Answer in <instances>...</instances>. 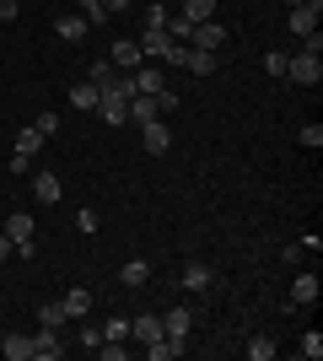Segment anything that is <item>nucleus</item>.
<instances>
[{
  "mask_svg": "<svg viewBox=\"0 0 323 361\" xmlns=\"http://www.w3.org/2000/svg\"><path fill=\"white\" fill-rule=\"evenodd\" d=\"M286 81H296V87H318V81H323V60L308 54V49L291 54V60H286Z\"/></svg>",
  "mask_w": 323,
  "mask_h": 361,
  "instance_id": "f257e3e1",
  "label": "nucleus"
},
{
  "mask_svg": "<svg viewBox=\"0 0 323 361\" xmlns=\"http://www.w3.org/2000/svg\"><path fill=\"white\" fill-rule=\"evenodd\" d=\"M323 22V0H308V6H291V38H312Z\"/></svg>",
  "mask_w": 323,
  "mask_h": 361,
  "instance_id": "f03ea898",
  "label": "nucleus"
},
{
  "mask_svg": "<svg viewBox=\"0 0 323 361\" xmlns=\"http://www.w3.org/2000/svg\"><path fill=\"white\" fill-rule=\"evenodd\" d=\"M167 146H172V130H167V119L140 124V151H146V157H162Z\"/></svg>",
  "mask_w": 323,
  "mask_h": 361,
  "instance_id": "7ed1b4c3",
  "label": "nucleus"
},
{
  "mask_svg": "<svg viewBox=\"0 0 323 361\" xmlns=\"http://www.w3.org/2000/svg\"><path fill=\"white\" fill-rule=\"evenodd\" d=\"M221 44H227V27H221L215 16H210V22H194V32H189V49H210V54H215Z\"/></svg>",
  "mask_w": 323,
  "mask_h": 361,
  "instance_id": "20e7f679",
  "label": "nucleus"
},
{
  "mask_svg": "<svg viewBox=\"0 0 323 361\" xmlns=\"http://www.w3.org/2000/svg\"><path fill=\"white\" fill-rule=\"evenodd\" d=\"M87 32H92V22H87L81 11H70V16H54V38H60V44H81Z\"/></svg>",
  "mask_w": 323,
  "mask_h": 361,
  "instance_id": "39448f33",
  "label": "nucleus"
},
{
  "mask_svg": "<svg viewBox=\"0 0 323 361\" xmlns=\"http://www.w3.org/2000/svg\"><path fill=\"white\" fill-rule=\"evenodd\" d=\"M65 345H60V329H44L38 324V334H32V361H60Z\"/></svg>",
  "mask_w": 323,
  "mask_h": 361,
  "instance_id": "423d86ee",
  "label": "nucleus"
},
{
  "mask_svg": "<svg viewBox=\"0 0 323 361\" xmlns=\"http://www.w3.org/2000/svg\"><path fill=\"white\" fill-rule=\"evenodd\" d=\"M0 226H6L11 248H16V243H38V226H32V216H22V211H11V216H6Z\"/></svg>",
  "mask_w": 323,
  "mask_h": 361,
  "instance_id": "0eeeda50",
  "label": "nucleus"
},
{
  "mask_svg": "<svg viewBox=\"0 0 323 361\" xmlns=\"http://www.w3.org/2000/svg\"><path fill=\"white\" fill-rule=\"evenodd\" d=\"M32 200H38V205H60V200H65V183L54 178V173H38V178H32Z\"/></svg>",
  "mask_w": 323,
  "mask_h": 361,
  "instance_id": "6e6552de",
  "label": "nucleus"
},
{
  "mask_svg": "<svg viewBox=\"0 0 323 361\" xmlns=\"http://www.w3.org/2000/svg\"><path fill=\"white\" fill-rule=\"evenodd\" d=\"M189 329H194V313H189L184 302H178V307H167V318H162V334H172V340H189Z\"/></svg>",
  "mask_w": 323,
  "mask_h": 361,
  "instance_id": "1a4fd4ad",
  "label": "nucleus"
},
{
  "mask_svg": "<svg viewBox=\"0 0 323 361\" xmlns=\"http://www.w3.org/2000/svg\"><path fill=\"white\" fill-rule=\"evenodd\" d=\"M108 60H113V71H140V38H119Z\"/></svg>",
  "mask_w": 323,
  "mask_h": 361,
  "instance_id": "9d476101",
  "label": "nucleus"
},
{
  "mask_svg": "<svg viewBox=\"0 0 323 361\" xmlns=\"http://www.w3.org/2000/svg\"><path fill=\"white\" fill-rule=\"evenodd\" d=\"M210 264L205 259H184V291H210Z\"/></svg>",
  "mask_w": 323,
  "mask_h": 361,
  "instance_id": "9b49d317",
  "label": "nucleus"
},
{
  "mask_svg": "<svg viewBox=\"0 0 323 361\" xmlns=\"http://www.w3.org/2000/svg\"><path fill=\"white\" fill-rule=\"evenodd\" d=\"M129 340H135V345H151V340H162V318H151V313L129 318Z\"/></svg>",
  "mask_w": 323,
  "mask_h": 361,
  "instance_id": "f8f14e48",
  "label": "nucleus"
},
{
  "mask_svg": "<svg viewBox=\"0 0 323 361\" xmlns=\"http://www.w3.org/2000/svg\"><path fill=\"white\" fill-rule=\"evenodd\" d=\"M318 302V275H296L291 281V302L286 307H312Z\"/></svg>",
  "mask_w": 323,
  "mask_h": 361,
  "instance_id": "ddd939ff",
  "label": "nucleus"
},
{
  "mask_svg": "<svg viewBox=\"0 0 323 361\" xmlns=\"http://www.w3.org/2000/svg\"><path fill=\"white\" fill-rule=\"evenodd\" d=\"M60 302H65V318H87V313H92V302H97V297H92L87 286H70Z\"/></svg>",
  "mask_w": 323,
  "mask_h": 361,
  "instance_id": "4468645a",
  "label": "nucleus"
},
{
  "mask_svg": "<svg viewBox=\"0 0 323 361\" xmlns=\"http://www.w3.org/2000/svg\"><path fill=\"white\" fill-rule=\"evenodd\" d=\"M0 356L6 361H32V334H6V340H0Z\"/></svg>",
  "mask_w": 323,
  "mask_h": 361,
  "instance_id": "2eb2a0df",
  "label": "nucleus"
},
{
  "mask_svg": "<svg viewBox=\"0 0 323 361\" xmlns=\"http://www.w3.org/2000/svg\"><path fill=\"white\" fill-rule=\"evenodd\" d=\"M167 49H172L167 27H146V32H140V54H156V60H162V54H167Z\"/></svg>",
  "mask_w": 323,
  "mask_h": 361,
  "instance_id": "dca6fc26",
  "label": "nucleus"
},
{
  "mask_svg": "<svg viewBox=\"0 0 323 361\" xmlns=\"http://www.w3.org/2000/svg\"><path fill=\"white\" fill-rule=\"evenodd\" d=\"M119 281H124V286H146V281H151V259H124Z\"/></svg>",
  "mask_w": 323,
  "mask_h": 361,
  "instance_id": "f3484780",
  "label": "nucleus"
},
{
  "mask_svg": "<svg viewBox=\"0 0 323 361\" xmlns=\"http://www.w3.org/2000/svg\"><path fill=\"white\" fill-rule=\"evenodd\" d=\"M97 97H103V87H92V81H81V87H70V108H81V114H92Z\"/></svg>",
  "mask_w": 323,
  "mask_h": 361,
  "instance_id": "a211bd4d",
  "label": "nucleus"
},
{
  "mask_svg": "<svg viewBox=\"0 0 323 361\" xmlns=\"http://www.w3.org/2000/svg\"><path fill=\"white\" fill-rule=\"evenodd\" d=\"M38 146H44V135H38L32 124H27V130H16V135H11V151H16V157H38Z\"/></svg>",
  "mask_w": 323,
  "mask_h": 361,
  "instance_id": "6ab92c4d",
  "label": "nucleus"
},
{
  "mask_svg": "<svg viewBox=\"0 0 323 361\" xmlns=\"http://www.w3.org/2000/svg\"><path fill=\"white\" fill-rule=\"evenodd\" d=\"M146 356H151V361H172V356H184V340L162 334V340H151V345H146Z\"/></svg>",
  "mask_w": 323,
  "mask_h": 361,
  "instance_id": "aec40b11",
  "label": "nucleus"
},
{
  "mask_svg": "<svg viewBox=\"0 0 323 361\" xmlns=\"http://www.w3.org/2000/svg\"><path fill=\"white\" fill-rule=\"evenodd\" d=\"M189 22V27H194V22H210L215 16V0H184V11H178Z\"/></svg>",
  "mask_w": 323,
  "mask_h": 361,
  "instance_id": "412c9836",
  "label": "nucleus"
},
{
  "mask_svg": "<svg viewBox=\"0 0 323 361\" xmlns=\"http://www.w3.org/2000/svg\"><path fill=\"white\" fill-rule=\"evenodd\" d=\"M129 81H135V92H162V87H167V81H162V71H156V65H140V71L129 75Z\"/></svg>",
  "mask_w": 323,
  "mask_h": 361,
  "instance_id": "4be33fe9",
  "label": "nucleus"
},
{
  "mask_svg": "<svg viewBox=\"0 0 323 361\" xmlns=\"http://www.w3.org/2000/svg\"><path fill=\"white\" fill-rule=\"evenodd\" d=\"M184 71L210 75V71H215V54H210V49H189V54H184Z\"/></svg>",
  "mask_w": 323,
  "mask_h": 361,
  "instance_id": "5701e85b",
  "label": "nucleus"
},
{
  "mask_svg": "<svg viewBox=\"0 0 323 361\" xmlns=\"http://www.w3.org/2000/svg\"><path fill=\"white\" fill-rule=\"evenodd\" d=\"M38 324H44V329H60L65 324V302H44V307H38Z\"/></svg>",
  "mask_w": 323,
  "mask_h": 361,
  "instance_id": "b1692460",
  "label": "nucleus"
},
{
  "mask_svg": "<svg viewBox=\"0 0 323 361\" xmlns=\"http://www.w3.org/2000/svg\"><path fill=\"white\" fill-rule=\"evenodd\" d=\"M87 81H92V87H113V81H119V71H113V60H97Z\"/></svg>",
  "mask_w": 323,
  "mask_h": 361,
  "instance_id": "393cba45",
  "label": "nucleus"
},
{
  "mask_svg": "<svg viewBox=\"0 0 323 361\" xmlns=\"http://www.w3.org/2000/svg\"><path fill=\"white\" fill-rule=\"evenodd\" d=\"M248 356H253V361H270V356H275V340H270V334H253V340H248Z\"/></svg>",
  "mask_w": 323,
  "mask_h": 361,
  "instance_id": "a878e982",
  "label": "nucleus"
},
{
  "mask_svg": "<svg viewBox=\"0 0 323 361\" xmlns=\"http://www.w3.org/2000/svg\"><path fill=\"white\" fill-rule=\"evenodd\" d=\"M286 60H291V54H280V49H270V54H264V71L275 75V81H286Z\"/></svg>",
  "mask_w": 323,
  "mask_h": 361,
  "instance_id": "bb28decb",
  "label": "nucleus"
},
{
  "mask_svg": "<svg viewBox=\"0 0 323 361\" xmlns=\"http://www.w3.org/2000/svg\"><path fill=\"white\" fill-rule=\"evenodd\" d=\"M76 6H81V16H87V22H97V27L108 22V6H103V0H76Z\"/></svg>",
  "mask_w": 323,
  "mask_h": 361,
  "instance_id": "cd10ccee",
  "label": "nucleus"
},
{
  "mask_svg": "<svg viewBox=\"0 0 323 361\" xmlns=\"http://www.w3.org/2000/svg\"><path fill=\"white\" fill-rule=\"evenodd\" d=\"M296 140H302L308 151H318V146H323V124H302V130H296Z\"/></svg>",
  "mask_w": 323,
  "mask_h": 361,
  "instance_id": "c85d7f7f",
  "label": "nucleus"
},
{
  "mask_svg": "<svg viewBox=\"0 0 323 361\" xmlns=\"http://www.w3.org/2000/svg\"><path fill=\"white\" fill-rule=\"evenodd\" d=\"M296 350H302L308 361H318V356H323V334H318V329H312V334H302V345H296Z\"/></svg>",
  "mask_w": 323,
  "mask_h": 361,
  "instance_id": "c756f323",
  "label": "nucleus"
},
{
  "mask_svg": "<svg viewBox=\"0 0 323 361\" xmlns=\"http://www.w3.org/2000/svg\"><path fill=\"white\" fill-rule=\"evenodd\" d=\"M97 356H103V361H124V356H129V345H124V340H103Z\"/></svg>",
  "mask_w": 323,
  "mask_h": 361,
  "instance_id": "7c9ffc66",
  "label": "nucleus"
},
{
  "mask_svg": "<svg viewBox=\"0 0 323 361\" xmlns=\"http://www.w3.org/2000/svg\"><path fill=\"white\" fill-rule=\"evenodd\" d=\"M32 130H38L44 140H54V135H60V119H54V114H38V119H32Z\"/></svg>",
  "mask_w": 323,
  "mask_h": 361,
  "instance_id": "2f4dec72",
  "label": "nucleus"
},
{
  "mask_svg": "<svg viewBox=\"0 0 323 361\" xmlns=\"http://www.w3.org/2000/svg\"><path fill=\"white\" fill-rule=\"evenodd\" d=\"M103 340H129V318H108V324H103Z\"/></svg>",
  "mask_w": 323,
  "mask_h": 361,
  "instance_id": "473e14b6",
  "label": "nucleus"
},
{
  "mask_svg": "<svg viewBox=\"0 0 323 361\" xmlns=\"http://www.w3.org/2000/svg\"><path fill=\"white\" fill-rule=\"evenodd\" d=\"M76 232H97V211H76Z\"/></svg>",
  "mask_w": 323,
  "mask_h": 361,
  "instance_id": "72a5a7b5",
  "label": "nucleus"
},
{
  "mask_svg": "<svg viewBox=\"0 0 323 361\" xmlns=\"http://www.w3.org/2000/svg\"><path fill=\"white\" fill-rule=\"evenodd\" d=\"M146 27H167V11H162V6H146Z\"/></svg>",
  "mask_w": 323,
  "mask_h": 361,
  "instance_id": "f704fd0d",
  "label": "nucleus"
},
{
  "mask_svg": "<svg viewBox=\"0 0 323 361\" xmlns=\"http://www.w3.org/2000/svg\"><path fill=\"white\" fill-rule=\"evenodd\" d=\"M22 16V0H0V22H16Z\"/></svg>",
  "mask_w": 323,
  "mask_h": 361,
  "instance_id": "c9c22d12",
  "label": "nucleus"
},
{
  "mask_svg": "<svg viewBox=\"0 0 323 361\" xmlns=\"http://www.w3.org/2000/svg\"><path fill=\"white\" fill-rule=\"evenodd\" d=\"M81 345H87V350L97 356V345H103V329H81Z\"/></svg>",
  "mask_w": 323,
  "mask_h": 361,
  "instance_id": "e433bc0d",
  "label": "nucleus"
},
{
  "mask_svg": "<svg viewBox=\"0 0 323 361\" xmlns=\"http://www.w3.org/2000/svg\"><path fill=\"white\" fill-rule=\"evenodd\" d=\"M103 6H108V16H119V11H129L135 0H103Z\"/></svg>",
  "mask_w": 323,
  "mask_h": 361,
  "instance_id": "4c0bfd02",
  "label": "nucleus"
},
{
  "mask_svg": "<svg viewBox=\"0 0 323 361\" xmlns=\"http://www.w3.org/2000/svg\"><path fill=\"white\" fill-rule=\"evenodd\" d=\"M0 259H11V238L6 232H0Z\"/></svg>",
  "mask_w": 323,
  "mask_h": 361,
  "instance_id": "58836bf2",
  "label": "nucleus"
},
{
  "mask_svg": "<svg viewBox=\"0 0 323 361\" xmlns=\"http://www.w3.org/2000/svg\"><path fill=\"white\" fill-rule=\"evenodd\" d=\"M286 6H308V0H286Z\"/></svg>",
  "mask_w": 323,
  "mask_h": 361,
  "instance_id": "ea45409f",
  "label": "nucleus"
},
{
  "mask_svg": "<svg viewBox=\"0 0 323 361\" xmlns=\"http://www.w3.org/2000/svg\"><path fill=\"white\" fill-rule=\"evenodd\" d=\"M0 221H6V216H0Z\"/></svg>",
  "mask_w": 323,
  "mask_h": 361,
  "instance_id": "a19ab883",
  "label": "nucleus"
}]
</instances>
